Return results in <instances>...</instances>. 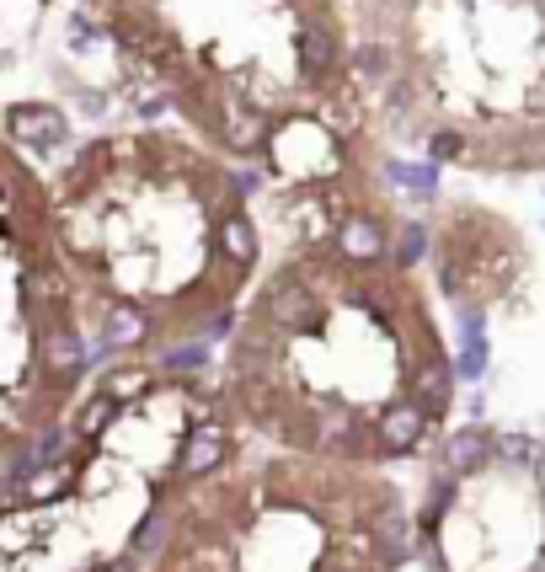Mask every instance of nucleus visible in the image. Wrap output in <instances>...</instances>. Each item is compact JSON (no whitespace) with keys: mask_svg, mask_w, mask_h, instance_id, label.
I'll return each mask as SVG.
<instances>
[{"mask_svg":"<svg viewBox=\"0 0 545 572\" xmlns=\"http://www.w3.org/2000/svg\"><path fill=\"white\" fill-rule=\"evenodd\" d=\"M332 257L342 262V268H380L385 257H391V225L380 220V214H369V209H348L337 220L332 230Z\"/></svg>","mask_w":545,"mask_h":572,"instance_id":"f257e3e1","label":"nucleus"},{"mask_svg":"<svg viewBox=\"0 0 545 572\" xmlns=\"http://www.w3.org/2000/svg\"><path fill=\"white\" fill-rule=\"evenodd\" d=\"M236 455V439H230L225 423H193L188 434H177V455H171V471L177 482H204V476H220Z\"/></svg>","mask_w":545,"mask_h":572,"instance_id":"f03ea898","label":"nucleus"},{"mask_svg":"<svg viewBox=\"0 0 545 572\" xmlns=\"http://www.w3.org/2000/svg\"><path fill=\"white\" fill-rule=\"evenodd\" d=\"M155 337V316L145 305L129 300H107L97 316V343H91V359H113V353H134Z\"/></svg>","mask_w":545,"mask_h":572,"instance_id":"7ed1b4c3","label":"nucleus"},{"mask_svg":"<svg viewBox=\"0 0 545 572\" xmlns=\"http://www.w3.org/2000/svg\"><path fill=\"white\" fill-rule=\"evenodd\" d=\"M428 434H433V417L417 407L412 396L385 401L380 417H375V444H380V455H412Z\"/></svg>","mask_w":545,"mask_h":572,"instance_id":"20e7f679","label":"nucleus"},{"mask_svg":"<svg viewBox=\"0 0 545 572\" xmlns=\"http://www.w3.org/2000/svg\"><path fill=\"white\" fill-rule=\"evenodd\" d=\"M407 385H412L407 396L433 417V423H439V417L449 412V401H455V364H449L433 343H423V353H417V364H412V380H407Z\"/></svg>","mask_w":545,"mask_h":572,"instance_id":"39448f33","label":"nucleus"},{"mask_svg":"<svg viewBox=\"0 0 545 572\" xmlns=\"http://www.w3.org/2000/svg\"><path fill=\"white\" fill-rule=\"evenodd\" d=\"M294 59H300V75L305 81H332V70L342 65V43H337V27L321 17H305L300 33H294Z\"/></svg>","mask_w":545,"mask_h":572,"instance_id":"423d86ee","label":"nucleus"},{"mask_svg":"<svg viewBox=\"0 0 545 572\" xmlns=\"http://www.w3.org/2000/svg\"><path fill=\"white\" fill-rule=\"evenodd\" d=\"M6 129H11V139H22V145H33V150H59L70 134V118L59 113L54 102H17L6 113Z\"/></svg>","mask_w":545,"mask_h":572,"instance_id":"0eeeda50","label":"nucleus"},{"mask_svg":"<svg viewBox=\"0 0 545 572\" xmlns=\"http://www.w3.org/2000/svg\"><path fill=\"white\" fill-rule=\"evenodd\" d=\"M214 257L225 262L230 273H252V262H257V225H252V214H246L241 204H230L220 209V220H214Z\"/></svg>","mask_w":545,"mask_h":572,"instance_id":"6e6552de","label":"nucleus"},{"mask_svg":"<svg viewBox=\"0 0 545 572\" xmlns=\"http://www.w3.org/2000/svg\"><path fill=\"white\" fill-rule=\"evenodd\" d=\"M497 460V434L492 428H481V423H465V428H455V434L444 439V471L455 476H481Z\"/></svg>","mask_w":545,"mask_h":572,"instance_id":"1a4fd4ad","label":"nucleus"},{"mask_svg":"<svg viewBox=\"0 0 545 572\" xmlns=\"http://www.w3.org/2000/svg\"><path fill=\"white\" fill-rule=\"evenodd\" d=\"M118 423H123V401H118V396H107V391H91L81 407H75V417H70V434H75V444L97 450V444L113 434Z\"/></svg>","mask_w":545,"mask_h":572,"instance_id":"9d476101","label":"nucleus"},{"mask_svg":"<svg viewBox=\"0 0 545 572\" xmlns=\"http://www.w3.org/2000/svg\"><path fill=\"white\" fill-rule=\"evenodd\" d=\"M487 321H481V305H465L460 311V359H455V380H481L487 375Z\"/></svg>","mask_w":545,"mask_h":572,"instance_id":"9b49d317","label":"nucleus"},{"mask_svg":"<svg viewBox=\"0 0 545 572\" xmlns=\"http://www.w3.org/2000/svg\"><path fill=\"white\" fill-rule=\"evenodd\" d=\"M97 391L118 396L123 407H129V401L150 396V391H161V385H155V369H150V364H118V369H107V375H102Z\"/></svg>","mask_w":545,"mask_h":572,"instance_id":"f8f14e48","label":"nucleus"},{"mask_svg":"<svg viewBox=\"0 0 545 572\" xmlns=\"http://www.w3.org/2000/svg\"><path fill=\"white\" fill-rule=\"evenodd\" d=\"M204 369H209V343H204V337H193V343H177V348L161 353V375H171V380H198Z\"/></svg>","mask_w":545,"mask_h":572,"instance_id":"ddd939ff","label":"nucleus"},{"mask_svg":"<svg viewBox=\"0 0 545 572\" xmlns=\"http://www.w3.org/2000/svg\"><path fill=\"white\" fill-rule=\"evenodd\" d=\"M423 252H428V225L423 220H401L396 236H391V268L407 273V268L423 262Z\"/></svg>","mask_w":545,"mask_h":572,"instance_id":"4468645a","label":"nucleus"},{"mask_svg":"<svg viewBox=\"0 0 545 572\" xmlns=\"http://www.w3.org/2000/svg\"><path fill=\"white\" fill-rule=\"evenodd\" d=\"M497 460H513V466H540L545 444L535 434H503V439H497Z\"/></svg>","mask_w":545,"mask_h":572,"instance_id":"2eb2a0df","label":"nucleus"},{"mask_svg":"<svg viewBox=\"0 0 545 572\" xmlns=\"http://www.w3.org/2000/svg\"><path fill=\"white\" fill-rule=\"evenodd\" d=\"M391 172H396L401 188L417 193V198H433V193H439V172H433V166H391Z\"/></svg>","mask_w":545,"mask_h":572,"instance_id":"dca6fc26","label":"nucleus"},{"mask_svg":"<svg viewBox=\"0 0 545 572\" xmlns=\"http://www.w3.org/2000/svg\"><path fill=\"white\" fill-rule=\"evenodd\" d=\"M428 150H433V161H460V156H465V134L433 129V134H428Z\"/></svg>","mask_w":545,"mask_h":572,"instance_id":"f3484780","label":"nucleus"},{"mask_svg":"<svg viewBox=\"0 0 545 572\" xmlns=\"http://www.w3.org/2000/svg\"><path fill=\"white\" fill-rule=\"evenodd\" d=\"M358 70H364V75H385V70H391V54H385V49H358Z\"/></svg>","mask_w":545,"mask_h":572,"instance_id":"a211bd4d","label":"nucleus"}]
</instances>
